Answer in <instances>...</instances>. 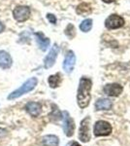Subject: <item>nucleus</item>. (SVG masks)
<instances>
[{
    "instance_id": "nucleus-1",
    "label": "nucleus",
    "mask_w": 130,
    "mask_h": 146,
    "mask_svg": "<svg viewBox=\"0 0 130 146\" xmlns=\"http://www.w3.org/2000/svg\"><path fill=\"white\" fill-rule=\"evenodd\" d=\"M91 86L92 83L90 79L82 77L80 80L79 88H78V93H77V102L79 107L82 108V109L88 106L89 102H90Z\"/></svg>"
},
{
    "instance_id": "nucleus-2",
    "label": "nucleus",
    "mask_w": 130,
    "mask_h": 146,
    "mask_svg": "<svg viewBox=\"0 0 130 146\" xmlns=\"http://www.w3.org/2000/svg\"><path fill=\"white\" fill-rule=\"evenodd\" d=\"M37 84H38V80H37V78H35V77L28 79L26 82H24V83L18 89V90L14 91L13 93H11L10 95L8 96V100H16V98H20L22 96L29 93V92H31L32 90H34L35 87L37 86Z\"/></svg>"
},
{
    "instance_id": "nucleus-3",
    "label": "nucleus",
    "mask_w": 130,
    "mask_h": 146,
    "mask_svg": "<svg viewBox=\"0 0 130 146\" xmlns=\"http://www.w3.org/2000/svg\"><path fill=\"white\" fill-rule=\"evenodd\" d=\"M112 126L107 121L104 120H99L94 124L93 133L95 136H107L112 133Z\"/></svg>"
},
{
    "instance_id": "nucleus-4",
    "label": "nucleus",
    "mask_w": 130,
    "mask_h": 146,
    "mask_svg": "<svg viewBox=\"0 0 130 146\" xmlns=\"http://www.w3.org/2000/svg\"><path fill=\"white\" fill-rule=\"evenodd\" d=\"M61 114H62V121H63V125H62L63 131H64L65 135L68 137H71V136L74 135V131H75L74 120L71 118V116L67 111L61 112Z\"/></svg>"
},
{
    "instance_id": "nucleus-5",
    "label": "nucleus",
    "mask_w": 130,
    "mask_h": 146,
    "mask_svg": "<svg viewBox=\"0 0 130 146\" xmlns=\"http://www.w3.org/2000/svg\"><path fill=\"white\" fill-rule=\"evenodd\" d=\"M89 123L90 117H86L80 124L79 129V138L82 142H87L90 140V133H89Z\"/></svg>"
},
{
    "instance_id": "nucleus-6",
    "label": "nucleus",
    "mask_w": 130,
    "mask_h": 146,
    "mask_svg": "<svg viewBox=\"0 0 130 146\" xmlns=\"http://www.w3.org/2000/svg\"><path fill=\"white\" fill-rule=\"evenodd\" d=\"M13 15L18 22H25L30 17V9L27 6H16L13 11Z\"/></svg>"
},
{
    "instance_id": "nucleus-7",
    "label": "nucleus",
    "mask_w": 130,
    "mask_h": 146,
    "mask_svg": "<svg viewBox=\"0 0 130 146\" xmlns=\"http://www.w3.org/2000/svg\"><path fill=\"white\" fill-rule=\"evenodd\" d=\"M124 25V20L119 15H111L110 17L107 18L105 21V27L108 29H117Z\"/></svg>"
},
{
    "instance_id": "nucleus-8",
    "label": "nucleus",
    "mask_w": 130,
    "mask_h": 146,
    "mask_svg": "<svg viewBox=\"0 0 130 146\" xmlns=\"http://www.w3.org/2000/svg\"><path fill=\"white\" fill-rule=\"evenodd\" d=\"M58 46L56 44H54L53 48L51 49L49 53L47 55V56L45 58V60H44V64H45V68H51L53 65L54 64L56 60V58H57V55H58Z\"/></svg>"
},
{
    "instance_id": "nucleus-9",
    "label": "nucleus",
    "mask_w": 130,
    "mask_h": 146,
    "mask_svg": "<svg viewBox=\"0 0 130 146\" xmlns=\"http://www.w3.org/2000/svg\"><path fill=\"white\" fill-rule=\"evenodd\" d=\"M122 91H123L122 86L117 83L107 84L103 88V92L109 96H119L122 93Z\"/></svg>"
},
{
    "instance_id": "nucleus-10",
    "label": "nucleus",
    "mask_w": 130,
    "mask_h": 146,
    "mask_svg": "<svg viewBox=\"0 0 130 146\" xmlns=\"http://www.w3.org/2000/svg\"><path fill=\"white\" fill-rule=\"evenodd\" d=\"M75 62H76V56L73 51H69L66 54L64 62H63V69L67 73L72 72L75 66Z\"/></svg>"
},
{
    "instance_id": "nucleus-11",
    "label": "nucleus",
    "mask_w": 130,
    "mask_h": 146,
    "mask_svg": "<svg viewBox=\"0 0 130 146\" xmlns=\"http://www.w3.org/2000/svg\"><path fill=\"white\" fill-rule=\"evenodd\" d=\"M25 110L30 116L32 117H38L40 113L42 111V106L39 102H34V101H30L25 105Z\"/></svg>"
},
{
    "instance_id": "nucleus-12",
    "label": "nucleus",
    "mask_w": 130,
    "mask_h": 146,
    "mask_svg": "<svg viewBox=\"0 0 130 146\" xmlns=\"http://www.w3.org/2000/svg\"><path fill=\"white\" fill-rule=\"evenodd\" d=\"M12 62H13V60H12L10 54L5 51H0V67L3 69L10 68Z\"/></svg>"
},
{
    "instance_id": "nucleus-13",
    "label": "nucleus",
    "mask_w": 130,
    "mask_h": 146,
    "mask_svg": "<svg viewBox=\"0 0 130 146\" xmlns=\"http://www.w3.org/2000/svg\"><path fill=\"white\" fill-rule=\"evenodd\" d=\"M41 144L42 146H58V144H59V138L53 135H45L41 139Z\"/></svg>"
},
{
    "instance_id": "nucleus-14",
    "label": "nucleus",
    "mask_w": 130,
    "mask_h": 146,
    "mask_svg": "<svg viewBox=\"0 0 130 146\" xmlns=\"http://www.w3.org/2000/svg\"><path fill=\"white\" fill-rule=\"evenodd\" d=\"M36 36V41L39 45V48L42 51H46L48 49V47L49 46V39L44 36V34L42 32H37L35 33Z\"/></svg>"
},
{
    "instance_id": "nucleus-15",
    "label": "nucleus",
    "mask_w": 130,
    "mask_h": 146,
    "mask_svg": "<svg viewBox=\"0 0 130 146\" xmlns=\"http://www.w3.org/2000/svg\"><path fill=\"white\" fill-rule=\"evenodd\" d=\"M113 106L112 101L108 98H99L95 102V109L100 111V110H110Z\"/></svg>"
},
{
    "instance_id": "nucleus-16",
    "label": "nucleus",
    "mask_w": 130,
    "mask_h": 146,
    "mask_svg": "<svg viewBox=\"0 0 130 146\" xmlns=\"http://www.w3.org/2000/svg\"><path fill=\"white\" fill-rule=\"evenodd\" d=\"M61 81H62V78H61V75L60 73H56V74H53V75H51L48 79V82H49V85L51 88H57V87L60 86L61 84Z\"/></svg>"
},
{
    "instance_id": "nucleus-17",
    "label": "nucleus",
    "mask_w": 130,
    "mask_h": 146,
    "mask_svg": "<svg viewBox=\"0 0 130 146\" xmlns=\"http://www.w3.org/2000/svg\"><path fill=\"white\" fill-rule=\"evenodd\" d=\"M77 14L79 15H88L91 13L92 9L90 4L88 3H82L77 7Z\"/></svg>"
},
{
    "instance_id": "nucleus-18",
    "label": "nucleus",
    "mask_w": 130,
    "mask_h": 146,
    "mask_svg": "<svg viewBox=\"0 0 130 146\" xmlns=\"http://www.w3.org/2000/svg\"><path fill=\"white\" fill-rule=\"evenodd\" d=\"M92 27V20L91 19H86L84 20L80 25V29L82 32H88Z\"/></svg>"
},
{
    "instance_id": "nucleus-19",
    "label": "nucleus",
    "mask_w": 130,
    "mask_h": 146,
    "mask_svg": "<svg viewBox=\"0 0 130 146\" xmlns=\"http://www.w3.org/2000/svg\"><path fill=\"white\" fill-rule=\"evenodd\" d=\"M47 19H48L49 22L51 23H53V25H54V23H56V18L54 17L53 14H48V15H47Z\"/></svg>"
},
{
    "instance_id": "nucleus-20",
    "label": "nucleus",
    "mask_w": 130,
    "mask_h": 146,
    "mask_svg": "<svg viewBox=\"0 0 130 146\" xmlns=\"http://www.w3.org/2000/svg\"><path fill=\"white\" fill-rule=\"evenodd\" d=\"M4 29H5V25H4L1 22H0V33H1V32H3Z\"/></svg>"
},
{
    "instance_id": "nucleus-21",
    "label": "nucleus",
    "mask_w": 130,
    "mask_h": 146,
    "mask_svg": "<svg viewBox=\"0 0 130 146\" xmlns=\"http://www.w3.org/2000/svg\"><path fill=\"white\" fill-rule=\"evenodd\" d=\"M70 146H81V145H80L78 142H76V141H74V142H72V143H71Z\"/></svg>"
},
{
    "instance_id": "nucleus-22",
    "label": "nucleus",
    "mask_w": 130,
    "mask_h": 146,
    "mask_svg": "<svg viewBox=\"0 0 130 146\" xmlns=\"http://www.w3.org/2000/svg\"><path fill=\"white\" fill-rule=\"evenodd\" d=\"M103 2H105V3H112V2H115V0H102Z\"/></svg>"
}]
</instances>
